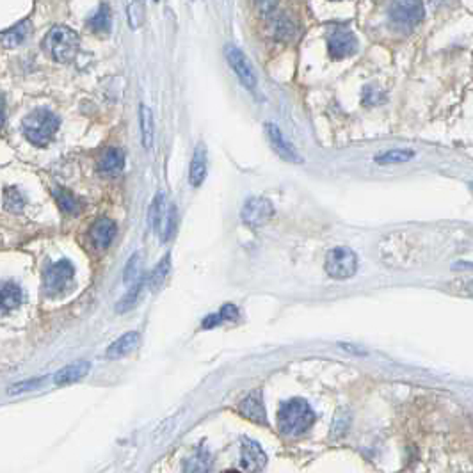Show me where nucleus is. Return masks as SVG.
<instances>
[{
    "label": "nucleus",
    "mask_w": 473,
    "mask_h": 473,
    "mask_svg": "<svg viewBox=\"0 0 473 473\" xmlns=\"http://www.w3.org/2000/svg\"><path fill=\"white\" fill-rule=\"evenodd\" d=\"M414 157V152L411 150H390V152L381 153L376 157L377 164H402L407 162Z\"/></svg>",
    "instance_id": "26"
},
{
    "label": "nucleus",
    "mask_w": 473,
    "mask_h": 473,
    "mask_svg": "<svg viewBox=\"0 0 473 473\" xmlns=\"http://www.w3.org/2000/svg\"><path fill=\"white\" fill-rule=\"evenodd\" d=\"M274 217V207L265 198H249L242 208V221L251 228L267 224Z\"/></svg>",
    "instance_id": "7"
},
{
    "label": "nucleus",
    "mask_w": 473,
    "mask_h": 473,
    "mask_svg": "<svg viewBox=\"0 0 473 473\" xmlns=\"http://www.w3.org/2000/svg\"><path fill=\"white\" fill-rule=\"evenodd\" d=\"M166 200H164V194H157L155 200H153L152 208H150V221H152V226L155 232L160 233L164 224V217H166Z\"/></svg>",
    "instance_id": "23"
},
{
    "label": "nucleus",
    "mask_w": 473,
    "mask_h": 473,
    "mask_svg": "<svg viewBox=\"0 0 473 473\" xmlns=\"http://www.w3.org/2000/svg\"><path fill=\"white\" fill-rule=\"evenodd\" d=\"M137 344H139V333L137 331H130V333L123 335L118 340L112 342L111 347L107 349V356L112 359L123 358V356L130 354L137 347Z\"/></svg>",
    "instance_id": "18"
},
{
    "label": "nucleus",
    "mask_w": 473,
    "mask_h": 473,
    "mask_svg": "<svg viewBox=\"0 0 473 473\" xmlns=\"http://www.w3.org/2000/svg\"><path fill=\"white\" fill-rule=\"evenodd\" d=\"M59 128V118L47 109H37L23 119V133L36 146H47Z\"/></svg>",
    "instance_id": "2"
},
{
    "label": "nucleus",
    "mask_w": 473,
    "mask_h": 473,
    "mask_svg": "<svg viewBox=\"0 0 473 473\" xmlns=\"http://www.w3.org/2000/svg\"><path fill=\"white\" fill-rule=\"evenodd\" d=\"M358 255L351 248H335L325 255L324 269L333 280H349L358 270Z\"/></svg>",
    "instance_id": "4"
},
{
    "label": "nucleus",
    "mask_w": 473,
    "mask_h": 473,
    "mask_svg": "<svg viewBox=\"0 0 473 473\" xmlns=\"http://www.w3.org/2000/svg\"><path fill=\"white\" fill-rule=\"evenodd\" d=\"M265 132H267V137H269V140H270V145H273L274 152H276L277 155L281 157V159L287 160V162H292V164H303L304 162L303 157H301L299 153L296 152V148H294L289 140L283 137L281 130L277 128L274 123H267Z\"/></svg>",
    "instance_id": "10"
},
{
    "label": "nucleus",
    "mask_w": 473,
    "mask_h": 473,
    "mask_svg": "<svg viewBox=\"0 0 473 473\" xmlns=\"http://www.w3.org/2000/svg\"><path fill=\"white\" fill-rule=\"evenodd\" d=\"M143 285H145V280H143V277L133 281L130 290H126V294L121 297V299H119L118 306H116V310H118L119 313H123V311H126V310H130V308L136 306L137 299H139V296H140V289H143Z\"/></svg>",
    "instance_id": "22"
},
{
    "label": "nucleus",
    "mask_w": 473,
    "mask_h": 473,
    "mask_svg": "<svg viewBox=\"0 0 473 473\" xmlns=\"http://www.w3.org/2000/svg\"><path fill=\"white\" fill-rule=\"evenodd\" d=\"M44 49L57 63H70L77 56L78 34L70 27H54L44 37Z\"/></svg>",
    "instance_id": "3"
},
{
    "label": "nucleus",
    "mask_w": 473,
    "mask_h": 473,
    "mask_svg": "<svg viewBox=\"0 0 473 473\" xmlns=\"http://www.w3.org/2000/svg\"><path fill=\"white\" fill-rule=\"evenodd\" d=\"M75 269L68 260L52 263L44 273V289L49 294H57L68 287V283L73 277Z\"/></svg>",
    "instance_id": "8"
},
{
    "label": "nucleus",
    "mask_w": 473,
    "mask_h": 473,
    "mask_svg": "<svg viewBox=\"0 0 473 473\" xmlns=\"http://www.w3.org/2000/svg\"><path fill=\"white\" fill-rule=\"evenodd\" d=\"M114 235H116V224L114 221H111L109 217L98 219V221L91 226V229H89L91 244L97 249H107L109 246H111Z\"/></svg>",
    "instance_id": "12"
},
{
    "label": "nucleus",
    "mask_w": 473,
    "mask_h": 473,
    "mask_svg": "<svg viewBox=\"0 0 473 473\" xmlns=\"http://www.w3.org/2000/svg\"><path fill=\"white\" fill-rule=\"evenodd\" d=\"M226 54V61L232 66V70L235 71V75L239 77V80L242 82L244 88H248L249 91H255L256 89V75L255 70H253L251 63L248 61V57L244 56L241 49H236L233 44H228L224 49Z\"/></svg>",
    "instance_id": "6"
},
{
    "label": "nucleus",
    "mask_w": 473,
    "mask_h": 473,
    "mask_svg": "<svg viewBox=\"0 0 473 473\" xmlns=\"http://www.w3.org/2000/svg\"><path fill=\"white\" fill-rule=\"evenodd\" d=\"M315 421V413L310 404L303 399H292L280 407L277 425L280 431L287 436H299L306 433Z\"/></svg>",
    "instance_id": "1"
},
{
    "label": "nucleus",
    "mask_w": 473,
    "mask_h": 473,
    "mask_svg": "<svg viewBox=\"0 0 473 473\" xmlns=\"http://www.w3.org/2000/svg\"><path fill=\"white\" fill-rule=\"evenodd\" d=\"M126 18H128L130 29H139L145 22V0H133L126 9Z\"/></svg>",
    "instance_id": "27"
},
{
    "label": "nucleus",
    "mask_w": 473,
    "mask_h": 473,
    "mask_svg": "<svg viewBox=\"0 0 473 473\" xmlns=\"http://www.w3.org/2000/svg\"><path fill=\"white\" fill-rule=\"evenodd\" d=\"M54 196H56L57 203H59V207L63 208L66 214H77V212L80 210V201H78L70 191H66V188L57 187L56 191H54Z\"/></svg>",
    "instance_id": "25"
},
{
    "label": "nucleus",
    "mask_w": 473,
    "mask_h": 473,
    "mask_svg": "<svg viewBox=\"0 0 473 473\" xmlns=\"http://www.w3.org/2000/svg\"><path fill=\"white\" fill-rule=\"evenodd\" d=\"M22 303V289L13 281L0 283V310H13Z\"/></svg>",
    "instance_id": "19"
},
{
    "label": "nucleus",
    "mask_w": 473,
    "mask_h": 473,
    "mask_svg": "<svg viewBox=\"0 0 473 473\" xmlns=\"http://www.w3.org/2000/svg\"><path fill=\"white\" fill-rule=\"evenodd\" d=\"M169 269H171V255H166L162 260H160L159 265L155 267L152 277H150V287H152L153 292L159 290L160 287L166 283L167 276H169Z\"/></svg>",
    "instance_id": "24"
},
{
    "label": "nucleus",
    "mask_w": 473,
    "mask_h": 473,
    "mask_svg": "<svg viewBox=\"0 0 473 473\" xmlns=\"http://www.w3.org/2000/svg\"><path fill=\"white\" fill-rule=\"evenodd\" d=\"M140 276V269H139V255H133L132 258L128 260L125 269V283H133V281L139 280Z\"/></svg>",
    "instance_id": "30"
},
{
    "label": "nucleus",
    "mask_w": 473,
    "mask_h": 473,
    "mask_svg": "<svg viewBox=\"0 0 473 473\" xmlns=\"http://www.w3.org/2000/svg\"><path fill=\"white\" fill-rule=\"evenodd\" d=\"M30 34V22L29 20H23V22L16 23L15 27H11L6 32H0V43L4 44L6 49H16L23 41L27 40V36Z\"/></svg>",
    "instance_id": "16"
},
{
    "label": "nucleus",
    "mask_w": 473,
    "mask_h": 473,
    "mask_svg": "<svg viewBox=\"0 0 473 473\" xmlns=\"http://www.w3.org/2000/svg\"><path fill=\"white\" fill-rule=\"evenodd\" d=\"M41 383H43V379H32V381H29V383H20V385H16V386H13L11 388V393H18V392H29V390H34L36 388V386H40Z\"/></svg>",
    "instance_id": "32"
},
{
    "label": "nucleus",
    "mask_w": 473,
    "mask_h": 473,
    "mask_svg": "<svg viewBox=\"0 0 473 473\" xmlns=\"http://www.w3.org/2000/svg\"><path fill=\"white\" fill-rule=\"evenodd\" d=\"M125 166V155H123L121 150L118 148H107L100 157V162H98V167L104 174L107 176H114L118 174L119 171L123 169Z\"/></svg>",
    "instance_id": "15"
},
{
    "label": "nucleus",
    "mask_w": 473,
    "mask_h": 473,
    "mask_svg": "<svg viewBox=\"0 0 473 473\" xmlns=\"http://www.w3.org/2000/svg\"><path fill=\"white\" fill-rule=\"evenodd\" d=\"M267 455L256 441L242 438V468L248 472H260L265 468Z\"/></svg>",
    "instance_id": "11"
},
{
    "label": "nucleus",
    "mask_w": 473,
    "mask_h": 473,
    "mask_svg": "<svg viewBox=\"0 0 473 473\" xmlns=\"http://www.w3.org/2000/svg\"><path fill=\"white\" fill-rule=\"evenodd\" d=\"M139 123H140V139L146 150H152L153 146V133H155V123H153V114L146 105H140L139 109Z\"/></svg>",
    "instance_id": "20"
},
{
    "label": "nucleus",
    "mask_w": 473,
    "mask_h": 473,
    "mask_svg": "<svg viewBox=\"0 0 473 473\" xmlns=\"http://www.w3.org/2000/svg\"><path fill=\"white\" fill-rule=\"evenodd\" d=\"M4 203L9 210L18 212V210H22L23 205H25V200H23V196L18 193V191H16V188H8L4 194Z\"/></svg>",
    "instance_id": "28"
},
{
    "label": "nucleus",
    "mask_w": 473,
    "mask_h": 473,
    "mask_svg": "<svg viewBox=\"0 0 473 473\" xmlns=\"http://www.w3.org/2000/svg\"><path fill=\"white\" fill-rule=\"evenodd\" d=\"M89 372V363L88 361H75L71 363V365L64 366V369H61L59 372L56 373V377H54V381H56V385H70V383H75L78 381V379H82L84 376H88Z\"/></svg>",
    "instance_id": "17"
},
{
    "label": "nucleus",
    "mask_w": 473,
    "mask_h": 473,
    "mask_svg": "<svg viewBox=\"0 0 473 473\" xmlns=\"http://www.w3.org/2000/svg\"><path fill=\"white\" fill-rule=\"evenodd\" d=\"M155 2H157V0H155Z\"/></svg>",
    "instance_id": "35"
},
{
    "label": "nucleus",
    "mask_w": 473,
    "mask_h": 473,
    "mask_svg": "<svg viewBox=\"0 0 473 473\" xmlns=\"http://www.w3.org/2000/svg\"><path fill=\"white\" fill-rule=\"evenodd\" d=\"M329 56L333 59H345L356 54L358 50V40L354 34L347 29H335L328 40Z\"/></svg>",
    "instance_id": "9"
},
{
    "label": "nucleus",
    "mask_w": 473,
    "mask_h": 473,
    "mask_svg": "<svg viewBox=\"0 0 473 473\" xmlns=\"http://www.w3.org/2000/svg\"><path fill=\"white\" fill-rule=\"evenodd\" d=\"M219 317H221V321H236L239 318V310H236L235 304H224V306L219 310Z\"/></svg>",
    "instance_id": "31"
},
{
    "label": "nucleus",
    "mask_w": 473,
    "mask_h": 473,
    "mask_svg": "<svg viewBox=\"0 0 473 473\" xmlns=\"http://www.w3.org/2000/svg\"><path fill=\"white\" fill-rule=\"evenodd\" d=\"M256 2H258V8L265 13L273 11L274 6H276V0H256Z\"/></svg>",
    "instance_id": "33"
},
{
    "label": "nucleus",
    "mask_w": 473,
    "mask_h": 473,
    "mask_svg": "<svg viewBox=\"0 0 473 473\" xmlns=\"http://www.w3.org/2000/svg\"><path fill=\"white\" fill-rule=\"evenodd\" d=\"M4 119H6V109H4V100H2V97H0V126L4 125Z\"/></svg>",
    "instance_id": "34"
},
{
    "label": "nucleus",
    "mask_w": 473,
    "mask_h": 473,
    "mask_svg": "<svg viewBox=\"0 0 473 473\" xmlns=\"http://www.w3.org/2000/svg\"><path fill=\"white\" fill-rule=\"evenodd\" d=\"M174 224H176V208L169 207V210L166 212V217H164V224L160 233H162V241H167L174 232Z\"/></svg>",
    "instance_id": "29"
},
{
    "label": "nucleus",
    "mask_w": 473,
    "mask_h": 473,
    "mask_svg": "<svg viewBox=\"0 0 473 473\" xmlns=\"http://www.w3.org/2000/svg\"><path fill=\"white\" fill-rule=\"evenodd\" d=\"M425 9L421 0H393L390 18L400 27H414L424 20Z\"/></svg>",
    "instance_id": "5"
},
{
    "label": "nucleus",
    "mask_w": 473,
    "mask_h": 473,
    "mask_svg": "<svg viewBox=\"0 0 473 473\" xmlns=\"http://www.w3.org/2000/svg\"><path fill=\"white\" fill-rule=\"evenodd\" d=\"M205 178H207V148H205V145H198L193 155V162H191L188 180H191L193 187H200Z\"/></svg>",
    "instance_id": "14"
},
{
    "label": "nucleus",
    "mask_w": 473,
    "mask_h": 473,
    "mask_svg": "<svg viewBox=\"0 0 473 473\" xmlns=\"http://www.w3.org/2000/svg\"><path fill=\"white\" fill-rule=\"evenodd\" d=\"M241 413L244 414L246 418H249L255 424H267V414H265V407H263L262 402V393L260 392H251L239 406Z\"/></svg>",
    "instance_id": "13"
},
{
    "label": "nucleus",
    "mask_w": 473,
    "mask_h": 473,
    "mask_svg": "<svg viewBox=\"0 0 473 473\" xmlns=\"http://www.w3.org/2000/svg\"><path fill=\"white\" fill-rule=\"evenodd\" d=\"M88 25L92 32L107 34L109 29H111V9H109V6L107 4L102 6V8L89 18Z\"/></svg>",
    "instance_id": "21"
}]
</instances>
